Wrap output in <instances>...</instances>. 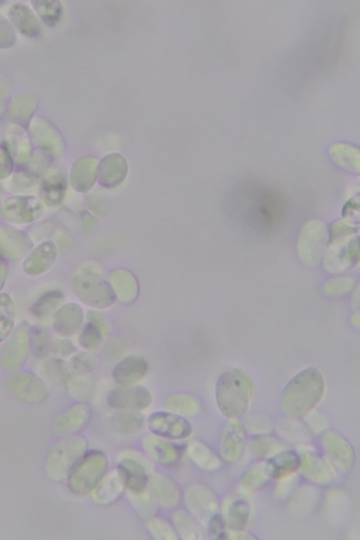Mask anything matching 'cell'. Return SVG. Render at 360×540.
Returning <instances> with one entry per match:
<instances>
[{
    "label": "cell",
    "mask_w": 360,
    "mask_h": 540,
    "mask_svg": "<svg viewBox=\"0 0 360 540\" xmlns=\"http://www.w3.org/2000/svg\"><path fill=\"white\" fill-rule=\"evenodd\" d=\"M325 382L320 371L305 368L292 378L281 395L283 411L292 418H301L309 413L321 401Z\"/></svg>",
    "instance_id": "1"
},
{
    "label": "cell",
    "mask_w": 360,
    "mask_h": 540,
    "mask_svg": "<svg viewBox=\"0 0 360 540\" xmlns=\"http://www.w3.org/2000/svg\"><path fill=\"white\" fill-rule=\"evenodd\" d=\"M252 385L240 369L232 368L221 373L215 387L216 401L221 413L227 418H239L248 408Z\"/></svg>",
    "instance_id": "2"
},
{
    "label": "cell",
    "mask_w": 360,
    "mask_h": 540,
    "mask_svg": "<svg viewBox=\"0 0 360 540\" xmlns=\"http://www.w3.org/2000/svg\"><path fill=\"white\" fill-rule=\"evenodd\" d=\"M107 465V458L103 452L89 451L83 453L66 477L69 489L77 495L89 492L102 480Z\"/></svg>",
    "instance_id": "3"
},
{
    "label": "cell",
    "mask_w": 360,
    "mask_h": 540,
    "mask_svg": "<svg viewBox=\"0 0 360 540\" xmlns=\"http://www.w3.org/2000/svg\"><path fill=\"white\" fill-rule=\"evenodd\" d=\"M84 446L79 437H68L56 442L45 459L46 475L56 480L66 477L73 464L83 454Z\"/></svg>",
    "instance_id": "4"
},
{
    "label": "cell",
    "mask_w": 360,
    "mask_h": 540,
    "mask_svg": "<svg viewBox=\"0 0 360 540\" xmlns=\"http://www.w3.org/2000/svg\"><path fill=\"white\" fill-rule=\"evenodd\" d=\"M1 212L9 222L25 224L39 219L44 212L41 200L32 195H16L7 198L1 205Z\"/></svg>",
    "instance_id": "5"
},
{
    "label": "cell",
    "mask_w": 360,
    "mask_h": 540,
    "mask_svg": "<svg viewBox=\"0 0 360 540\" xmlns=\"http://www.w3.org/2000/svg\"><path fill=\"white\" fill-rule=\"evenodd\" d=\"M75 288L79 299L86 304L97 308H106L115 302L116 294L104 280L90 277H77Z\"/></svg>",
    "instance_id": "6"
},
{
    "label": "cell",
    "mask_w": 360,
    "mask_h": 540,
    "mask_svg": "<svg viewBox=\"0 0 360 540\" xmlns=\"http://www.w3.org/2000/svg\"><path fill=\"white\" fill-rule=\"evenodd\" d=\"M148 425L153 434L168 439H184L192 432V427L186 418L167 411L152 413Z\"/></svg>",
    "instance_id": "7"
},
{
    "label": "cell",
    "mask_w": 360,
    "mask_h": 540,
    "mask_svg": "<svg viewBox=\"0 0 360 540\" xmlns=\"http://www.w3.org/2000/svg\"><path fill=\"white\" fill-rule=\"evenodd\" d=\"M152 397L150 392L142 386L122 385L109 392L108 405L115 409L137 411L150 405Z\"/></svg>",
    "instance_id": "8"
},
{
    "label": "cell",
    "mask_w": 360,
    "mask_h": 540,
    "mask_svg": "<svg viewBox=\"0 0 360 540\" xmlns=\"http://www.w3.org/2000/svg\"><path fill=\"white\" fill-rule=\"evenodd\" d=\"M11 393L19 401L29 404H38L48 397L45 385L37 378L20 375L13 376L8 380Z\"/></svg>",
    "instance_id": "9"
},
{
    "label": "cell",
    "mask_w": 360,
    "mask_h": 540,
    "mask_svg": "<svg viewBox=\"0 0 360 540\" xmlns=\"http://www.w3.org/2000/svg\"><path fill=\"white\" fill-rule=\"evenodd\" d=\"M31 247V240L25 233L13 227L0 226V257L20 259Z\"/></svg>",
    "instance_id": "10"
},
{
    "label": "cell",
    "mask_w": 360,
    "mask_h": 540,
    "mask_svg": "<svg viewBox=\"0 0 360 540\" xmlns=\"http://www.w3.org/2000/svg\"><path fill=\"white\" fill-rule=\"evenodd\" d=\"M148 369V364L145 359L138 355H129L115 365L112 376L117 384L129 385L141 379Z\"/></svg>",
    "instance_id": "11"
},
{
    "label": "cell",
    "mask_w": 360,
    "mask_h": 540,
    "mask_svg": "<svg viewBox=\"0 0 360 540\" xmlns=\"http://www.w3.org/2000/svg\"><path fill=\"white\" fill-rule=\"evenodd\" d=\"M8 15L12 24L22 34L30 38H36L41 34V25L38 18L25 4H13Z\"/></svg>",
    "instance_id": "12"
},
{
    "label": "cell",
    "mask_w": 360,
    "mask_h": 540,
    "mask_svg": "<svg viewBox=\"0 0 360 540\" xmlns=\"http://www.w3.org/2000/svg\"><path fill=\"white\" fill-rule=\"evenodd\" d=\"M57 251L52 241L38 245L24 262V270L30 274H38L47 270L54 262Z\"/></svg>",
    "instance_id": "13"
},
{
    "label": "cell",
    "mask_w": 360,
    "mask_h": 540,
    "mask_svg": "<svg viewBox=\"0 0 360 540\" xmlns=\"http://www.w3.org/2000/svg\"><path fill=\"white\" fill-rule=\"evenodd\" d=\"M31 133L37 144L49 156H57L60 152L58 136L46 120L37 118L30 125Z\"/></svg>",
    "instance_id": "14"
},
{
    "label": "cell",
    "mask_w": 360,
    "mask_h": 540,
    "mask_svg": "<svg viewBox=\"0 0 360 540\" xmlns=\"http://www.w3.org/2000/svg\"><path fill=\"white\" fill-rule=\"evenodd\" d=\"M7 148L13 158L20 164H25L29 159L31 146L29 137L22 126L10 124L6 134Z\"/></svg>",
    "instance_id": "15"
},
{
    "label": "cell",
    "mask_w": 360,
    "mask_h": 540,
    "mask_svg": "<svg viewBox=\"0 0 360 540\" xmlns=\"http://www.w3.org/2000/svg\"><path fill=\"white\" fill-rule=\"evenodd\" d=\"M117 472L124 486L134 493L142 492L147 484L143 467L134 460L126 458L118 465Z\"/></svg>",
    "instance_id": "16"
},
{
    "label": "cell",
    "mask_w": 360,
    "mask_h": 540,
    "mask_svg": "<svg viewBox=\"0 0 360 540\" xmlns=\"http://www.w3.org/2000/svg\"><path fill=\"white\" fill-rule=\"evenodd\" d=\"M67 188L64 176L58 173L46 176L40 184L41 200L48 205H56L63 200Z\"/></svg>",
    "instance_id": "17"
},
{
    "label": "cell",
    "mask_w": 360,
    "mask_h": 540,
    "mask_svg": "<svg viewBox=\"0 0 360 540\" xmlns=\"http://www.w3.org/2000/svg\"><path fill=\"white\" fill-rule=\"evenodd\" d=\"M301 465L299 454L293 450L281 452L268 461L269 473L274 479H281L294 472Z\"/></svg>",
    "instance_id": "18"
},
{
    "label": "cell",
    "mask_w": 360,
    "mask_h": 540,
    "mask_svg": "<svg viewBox=\"0 0 360 540\" xmlns=\"http://www.w3.org/2000/svg\"><path fill=\"white\" fill-rule=\"evenodd\" d=\"M86 411L75 406L58 416L52 425L53 432L59 435L70 434L79 429L85 423Z\"/></svg>",
    "instance_id": "19"
},
{
    "label": "cell",
    "mask_w": 360,
    "mask_h": 540,
    "mask_svg": "<svg viewBox=\"0 0 360 540\" xmlns=\"http://www.w3.org/2000/svg\"><path fill=\"white\" fill-rule=\"evenodd\" d=\"M329 153L331 158L342 167L353 170L359 168V149L353 145L335 143L330 147Z\"/></svg>",
    "instance_id": "20"
},
{
    "label": "cell",
    "mask_w": 360,
    "mask_h": 540,
    "mask_svg": "<svg viewBox=\"0 0 360 540\" xmlns=\"http://www.w3.org/2000/svg\"><path fill=\"white\" fill-rule=\"evenodd\" d=\"M37 105V101L33 95L22 94L16 97L10 110L11 117L16 124L22 127L29 122Z\"/></svg>",
    "instance_id": "21"
},
{
    "label": "cell",
    "mask_w": 360,
    "mask_h": 540,
    "mask_svg": "<svg viewBox=\"0 0 360 540\" xmlns=\"http://www.w3.org/2000/svg\"><path fill=\"white\" fill-rule=\"evenodd\" d=\"M31 4L39 18L49 27L58 23L63 15V6L59 1L38 0Z\"/></svg>",
    "instance_id": "22"
},
{
    "label": "cell",
    "mask_w": 360,
    "mask_h": 540,
    "mask_svg": "<svg viewBox=\"0 0 360 540\" xmlns=\"http://www.w3.org/2000/svg\"><path fill=\"white\" fill-rule=\"evenodd\" d=\"M60 311V318L65 319L63 322L60 331L62 333L69 335L74 333L79 328L83 320V311L79 306L71 303L64 306Z\"/></svg>",
    "instance_id": "23"
},
{
    "label": "cell",
    "mask_w": 360,
    "mask_h": 540,
    "mask_svg": "<svg viewBox=\"0 0 360 540\" xmlns=\"http://www.w3.org/2000/svg\"><path fill=\"white\" fill-rule=\"evenodd\" d=\"M249 515V507L243 500H237L230 506L229 522L231 527L242 529L246 525Z\"/></svg>",
    "instance_id": "24"
},
{
    "label": "cell",
    "mask_w": 360,
    "mask_h": 540,
    "mask_svg": "<svg viewBox=\"0 0 360 540\" xmlns=\"http://www.w3.org/2000/svg\"><path fill=\"white\" fill-rule=\"evenodd\" d=\"M115 422L122 432L133 433L141 428L143 418L139 413L134 411H127V412L116 414Z\"/></svg>",
    "instance_id": "25"
},
{
    "label": "cell",
    "mask_w": 360,
    "mask_h": 540,
    "mask_svg": "<svg viewBox=\"0 0 360 540\" xmlns=\"http://www.w3.org/2000/svg\"><path fill=\"white\" fill-rule=\"evenodd\" d=\"M102 334L100 328L94 323H86L79 335V342L86 349H95L101 345Z\"/></svg>",
    "instance_id": "26"
},
{
    "label": "cell",
    "mask_w": 360,
    "mask_h": 540,
    "mask_svg": "<svg viewBox=\"0 0 360 540\" xmlns=\"http://www.w3.org/2000/svg\"><path fill=\"white\" fill-rule=\"evenodd\" d=\"M170 444L161 441L155 444L154 454L161 462L172 463L180 456V451L178 447H174Z\"/></svg>",
    "instance_id": "27"
},
{
    "label": "cell",
    "mask_w": 360,
    "mask_h": 540,
    "mask_svg": "<svg viewBox=\"0 0 360 540\" xmlns=\"http://www.w3.org/2000/svg\"><path fill=\"white\" fill-rule=\"evenodd\" d=\"M38 179L35 174L22 172L15 175L12 181V187L18 192H25L37 185Z\"/></svg>",
    "instance_id": "28"
},
{
    "label": "cell",
    "mask_w": 360,
    "mask_h": 540,
    "mask_svg": "<svg viewBox=\"0 0 360 540\" xmlns=\"http://www.w3.org/2000/svg\"><path fill=\"white\" fill-rule=\"evenodd\" d=\"M16 41V34L10 22L0 15V49H8Z\"/></svg>",
    "instance_id": "29"
},
{
    "label": "cell",
    "mask_w": 360,
    "mask_h": 540,
    "mask_svg": "<svg viewBox=\"0 0 360 540\" xmlns=\"http://www.w3.org/2000/svg\"><path fill=\"white\" fill-rule=\"evenodd\" d=\"M13 160L7 147L0 145V179H5L11 174Z\"/></svg>",
    "instance_id": "30"
},
{
    "label": "cell",
    "mask_w": 360,
    "mask_h": 540,
    "mask_svg": "<svg viewBox=\"0 0 360 540\" xmlns=\"http://www.w3.org/2000/svg\"><path fill=\"white\" fill-rule=\"evenodd\" d=\"M209 529L213 539H222L226 538L225 524L221 515L216 514L212 517L209 524Z\"/></svg>",
    "instance_id": "31"
},
{
    "label": "cell",
    "mask_w": 360,
    "mask_h": 540,
    "mask_svg": "<svg viewBox=\"0 0 360 540\" xmlns=\"http://www.w3.org/2000/svg\"><path fill=\"white\" fill-rule=\"evenodd\" d=\"M5 270H6L5 266H4L3 263L0 260V285L1 283L4 281L5 278V274H6Z\"/></svg>",
    "instance_id": "32"
},
{
    "label": "cell",
    "mask_w": 360,
    "mask_h": 540,
    "mask_svg": "<svg viewBox=\"0 0 360 540\" xmlns=\"http://www.w3.org/2000/svg\"><path fill=\"white\" fill-rule=\"evenodd\" d=\"M0 4H1V2H0Z\"/></svg>",
    "instance_id": "33"
},
{
    "label": "cell",
    "mask_w": 360,
    "mask_h": 540,
    "mask_svg": "<svg viewBox=\"0 0 360 540\" xmlns=\"http://www.w3.org/2000/svg\"><path fill=\"white\" fill-rule=\"evenodd\" d=\"M0 195H1V194H0Z\"/></svg>",
    "instance_id": "34"
}]
</instances>
